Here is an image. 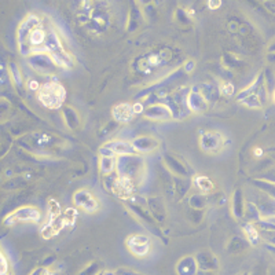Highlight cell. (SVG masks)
Instances as JSON below:
<instances>
[{"label": "cell", "mask_w": 275, "mask_h": 275, "mask_svg": "<svg viewBox=\"0 0 275 275\" xmlns=\"http://www.w3.org/2000/svg\"><path fill=\"white\" fill-rule=\"evenodd\" d=\"M18 46L25 57L47 54L59 68H72L73 58L63 47L59 34L51 22L37 14H29L18 29Z\"/></svg>", "instance_id": "cell-1"}, {"label": "cell", "mask_w": 275, "mask_h": 275, "mask_svg": "<svg viewBox=\"0 0 275 275\" xmlns=\"http://www.w3.org/2000/svg\"><path fill=\"white\" fill-rule=\"evenodd\" d=\"M238 102L245 105L249 109H262L267 102V87H266V77L263 73L256 77L251 86L238 94Z\"/></svg>", "instance_id": "cell-2"}, {"label": "cell", "mask_w": 275, "mask_h": 275, "mask_svg": "<svg viewBox=\"0 0 275 275\" xmlns=\"http://www.w3.org/2000/svg\"><path fill=\"white\" fill-rule=\"evenodd\" d=\"M66 91L57 80L47 81L37 90V98L43 106L48 109H58L63 105Z\"/></svg>", "instance_id": "cell-3"}, {"label": "cell", "mask_w": 275, "mask_h": 275, "mask_svg": "<svg viewBox=\"0 0 275 275\" xmlns=\"http://www.w3.org/2000/svg\"><path fill=\"white\" fill-rule=\"evenodd\" d=\"M116 168L119 172V178L128 179L132 183L135 179L140 178L144 171V160L139 154L121 155L116 160Z\"/></svg>", "instance_id": "cell-4"}, {"label": "cell", "mask_w": 275, "mask_h": 275, "mask_svg": "<svg viewBox=\"0 0 275 275\" xmlns=\"http://www.w3.org/2000/svg\"><path fill=\"white\" fill-rule=\"evenodd\" d=\"M109 4L108 3H94L92 4L91 12L88 17V22H87V28L91 32L95 33H101L103 30L109 28L110 25V11Z\"/></svg>", "instance_id": "cell-5"}, {"label": "cell", "mask_w": 275, "mask_h": 275, "mask_svg": "<svg viewBox=\"0 0 275 275\" xmlns=\"http://www.w3.org/2000/svg\"><path fill=\"white\" fill-rule=\"evenodd\" d=\"M41 220V212L37 208L33 206H22L18 208L14 212H11L6 219L4 224L6 226H12V224L21 223V222H34L39 223Z\"/></svg>", "instance_id": "cell-6"}, {"label": "cell", "mask_w": 275, "mask_h": 275, "mask_svg": "<svg viewBox=\"0 0 275 275\" xmlns=\"http://www.w3.org/2000/svg\"><path fill=\"white\" fill-rule=\"evenodd\" d=\"M186 105H187L190 113H204L209 108V103L201 94L198 87H194L190 90L187 98H186Z\"/></svg>", "instance_id": "cell-7"}, {"label": "cell", "mask_w": 275, "mask_h": 275, "mask_svg": "<svg viewBox=\"0 0 275 275\" xmlns=\"http://www.w3.org/2000/svg\"><path fill=\"white\" fill-rule=\"evenodd\" d=\"M73 201H75L76 206L83 208L86 212H95L98 209V206H99L98 201L95 200V197L86 189H81L77 193H75Z\"/></svg>", "instance_id": "cell-8"}, {"label": "cell", "mask_w": 275, "mask_h": 275, "mask_svg": "<svg viewBox=\"0 0 275 275\" xmlns=\"http://www.w3.org/2000/svg\"><path fill=\"white\" fill-rule=\"evenodd\" d=\"M200 144L206 153H216L223 144V137L218 132H202Z\"/></svg>", "instance_id": "cell-9"}, {"label": "cell", "mask_w": 275, "mask_h": 275, "mask_svg": "<svg viewBox=\"0 0 275 275\" xmlns=\"http://www.w3.org/2000/svg\"><path fill=\"white\" fill-rule=\"evenodd\" d=\"M143 116L149 120L154 121H168L172 120V115L169 109L166 108L164 103H154L150 105L149 108L143 110Z\"/></svg>", "instance_id": "cell-10"}, {"label": "cell", "mask_w": 275, "mask_h": 275, "mask_svg": "<svg viewBox=\"0 0 275 275\" xmlns=\"http://www.w3.org/2000/svg\"><path fill=\"white\" fill-rule=\"evenodd\" d=\"M131 144H132V147H134V150L137 151V154L139 155L151 153V151H154V150L160 146L158 140L151 137L135 138V139L131 142Z\"/></svg>", "instance_id": "cell-11"}, {"label": "cell", "mask_w": 275, "mask_h": 275, "mask_svg": "<svg viewBox=\"0 0 275 275\" xmlns=\"http://www.w3.org/2000/svg\"><path fill=\"white\" fill-rule=\"evenodd\" d=\"M29 63L32 65V68L39 70L41 73H48L54 68H57V65L47 54H33V55H30Z\"/></svg>", "instance_id": "cell-12"}, {"label": "cell", "mask_w": 275, "mask_h": 275, "mask_svg": "<svg viewBox=\"0 0 275 275\" xmlns=\"http://www.w3.org/2000/svg\"><path fill=\"white\" fill-rule=\"evenodd\" d=\"M195 263L198 267V271H213L218 270L219 262L218 259L215 258V255L208 251L200 252L195 256Z\"/></svg>", "instance_id": "cell-13"}, {"label": "cell", "mask_w": 275, "mask_h": 275, "mask_svg": "<svg viewBox=\"0 0 275 275\" xmlns=\"http://www.w3.org/2000/svg\"><path fill=\"white\" fill-rule=\"evenodd\" d=\"M112 116L117 124H121V123H130L134 117V112H132V105L130 103H119L116 105L113 110H112Z\"/></svg>", "instance_id": "cell-14"}, {"label": "cell", "mask_w": 275, "mask_h": 275, "mask_svg": "<svg viewBox=\"0 0 275 275\" xmlns=\"http://www.w3.org/2000/svg\"><path fill=\"white\" fill-rule=\"evenodd\" d=\"M106 149H109L112 151L113 155H134L137 154V151L134 150L132 144L130 142H126V140H113V142H109V143L103 144Z\"/></svg>", "instance_id": "cell-15"}, {"label": "cell", "mask_w": 275, "mask_h": 275, "mask_svg": "<svg viewBox=\"0 0 275 275\" xmlns=\"http://www.w3.org/2000/svg\"><path fill=\"white\" fill-rule=\"evenodd\" d=\"M176 273L178 275H197L198 267L195 263L194 256H186L176 266Z\"/></svg>", "instance_id": "cell-16"}, {"label": "cell", "mask_w": 275, "mask_h": 275, "mask_svg": "<svg viewBox=\"0 0 275 275\" xmlns=\"http://www.w3.org/2000/svg\"><path fill=\"white\" fill-rule=\"evenodd\" d=\"M164 160H165L168 168H169L173 173H176L178 176H180V178H186V176H189V168L184 165V164H182L178 158H175V157H172V155L166 154L165 157H164Z\"/></svg>", "instance_id": "cell-17"}, {"label": "cell", "mask_w": 275, "mask_h": 275, "mask_svg": "<svg viewBox=\"0 0 275 275\" xmlns=\"http://www.w3.org/2000/svg\"><path fill=\"white\" fill-rule=\"evenodd\" d=\"M231 206H233V213L237 219H241L245 212V204H244V195L240 189L234 191V195L231 198Z\"/></svg>", "instance_id": "cell-18"}, {"label": "cell", "mask_w": 275, "mask_h": 275, "mask_svg": "<svg viewBox=\"0 0 275 275\" xmlns=\"http://www.w3.org/2000/svg\"><path fill=\"white\" fill-rule=\"evenodd\" d=\"M63 113V119H65V123H66V126L69 127V130H76L79 124H80V119H79V115H77V112L75 109H72V108H63L62 110Z\"/></svg>", "instance_id": "cell-19"}, {"label": "cell", "mask_w": 275, "mask_h": 275, "mask_svg": "<svg viewBox=\"0 0 275 275\" xmlns=\"http://www.w3.org/2000/svg\"><path fill=\"white\" fill-rule=\"evenodd\" d=\"M147 205L150 208V212L153 213V216H154L158 222H161L164 216H165V208L162 205V202H161L158 198H150L147 201Z\"/></svg>", "instance_id": "cell-20"}, {"label": "cell", "mask_w": 275, "mask_h": 275, "mask_svg": "<svg viewBox=\"0 0 275 275\" xmlns=\"http://www.w3.org/2000/svg\"><path fill=\"white\" fill-rule=\"evenodd\" d=\"M244 230H245V237L248 238V241L253 245H258L259 241H260V233L256 229V226L253 223H245L244 224Z\"/></svg>", "instance_id": "cell-21"}, {"label": "cell", "mask_w": 275, "mask_h": 275, "mask_svg": "<svg viewBox=\"0 0 275 275\" xmlns=\"http://www.w3.org/2000/svg\"><path fill=\"white\" fill-rule=\"evenodd\" d=\"M99 166L103 175H110L116 169V158L115 157H101Z\"/></svg>", "instance_id": "cell-22"}, {"label": "cell", "mask_w": 275, "mask_h": 275, "mask_svg": "<svg viewBox=\"0 0 275 275\" xmlns=\"http://www.w3.org/2000/svg\"><path fill=\"white\" fill-rule=\"evenodd\" d=\"M194 183L195 186L198 187V189L202 191V193H208V191H212L213 189V183L209 180V178H206V176H195L194 178Z\"/></svg>", "instance_id": "cell-23"}, {"label": "cell", "mask_w": 275, "mask_h": 275, "mask_svg": "<svg viewBox=\"0 0 275 275\" xmlns=\"http://www.w3.org/2000/svg\"><path fill=\"white\" fill-rule=\"evenodd\" d=\"M128 245H150V238L143 234H134L128 237L127 240V247Z\"/></svg>", "instance_id": "cell-24"}, {"label": "cell", "mask_w": 275, "mask_h": 275, "mask_svg": "<svg viewBox=\"0 0 275 275\" xmlns=\"http://www.w3.org/2000/svg\"><path fill=\"white\" fill-rule=\"evenodd\" d=\"M128 249L132 255L138 258H144L150 252V245H128Z\"/></svg>", "instance_id": "cell-25"}, {"label": "cell", "mask_w": 275, "mask_h": 275, "mask_svg": "<svg viewBox=\"0 0 275 275\" xmlns=\"http://www.w3.org/2000/svg\"><path fill=\"white\" fill-rule=\"evenodd\" d=\"M189 204L193 209H204L206 205V198L202 194H195L190 198Z\"/></svg>", "instance_id": "cell-26"}, {"label": "cell", "mask_w": 275, "mask_h": 275, "mask_svg": "<svg viewBox=\"0 0 275 275\" xmlns=\"http://www.w3.org/2000/svg\"><path fill=\"white\" fill-rule=\"evenodd\" d=\"M61 213H62V211H61V205H59V202L55 200L48 201V220H50V219L58 218Z\"/></svg>", "instance_id": "cell-27"}, {"label": "cell", "mask_w": 275, "mask_h": 275, "mask_svg": "<svg viewBox=\"0 0 275 275\" xmlns=\"http://www.w3.org/2000/svg\"><path fill=\"white\" fill-rule=\"evenodd\" d=\"M10 72H11V76H12V80L15 81V84L17 86H21L22 84V75H21V72H19V69H18V66L15 65V63H11L10 65Z\"/></svg>", "instance_id": "cell-28"}, {"label": "cell", "mask_w": 275, "mask_h": 275, "mask_svg": "<svg viewBox=\"0 0 275 275\" xmlns=\"http://www.w3.org/2000/svg\"><path fill=\"white\" fill-rule=\"evenodd\" d=\"M0 275H8V262L0 249Z\"/></svg>", "instance_id": "cell-29"}, {"label": "cell", "mask_w": 275, "mask_h": 275, "mask_svg": "<svg viewBox=\"0 0 275 275\" xmlns=\"http://www.w3.org/2000/svg\"><path fill=\"white\" fill-rule=\"evenodd\" d=\"M220 92L226 95V97H231L233 94H234V86L229 83V81H224L222 83V86H220Z\"/></svg>", "instance_id": "cell-30"}, {"label": "cell", "mask_w": 275, "mask_h": 275, "mask_svg": "<svg viewBox=\"0 0 275 275\" xmlns=\"http://www.w3.org/2000/svg\"><path fill=\"white\" fill-rule=\"evenodd\" d=\"M117 123L116 121H112V123H108L106 124V127L102 130V134H101V137H105V135H109V134H113V131H115L116 128H117Z\"/></svg>", "instance_id": "cell-31"}, {"label": "cell", "mask_w": 275, "mask_h": 275, "mask_svg": "<svg viewBox=\"0 0 275 275\" xmlns=\"http://www.w3.org/2000/svg\"><path fill=\"white\" fill-rule=\"evenodd\" d=\"M98 270H99L98 263H92L90 264V267H87L80 275H98Z\"/></svg>", "instance_id": "cell-32"}, {"label": "cell", "mask_w": 275, "mask_h": 275, "mask_svg": "<svg viewBox=\"0 0 275 275\" xmlns=\"http://www.w3.org/2000/svg\"><path fill=\"white\" fill-rule=\"evenodd\" d=\"M143 110H144V108H143V105H142V103L137 102V103H134V105H132V112H134V115H139V113H143Z\"/></svg>", "instance_id": "cell-33"}, {"label": "cell", "mask_w": 275, "mask_h": 275, "mask_svg": "<svg viewBox=\"0 0 275 275\" xmlns=\"http://www.w3.org/2000/svg\"><path fill=\"white\" fill-rule=\"evenodd\" d=\"M116 275H140V274H138V273H135V271H131V270L121 269L116 273Z\"/></svg>", "instance_id": "cell-34"}, {"label": "cell", "mask_w": 275, "mask_h": 275, "mask_svg": "<svg viewBox=\"0 0 275 275\" xmlns=\"http://www.w3.org/2000/svg\"><path fill=\"white\" fill-rule=\"evenodd\" d=\"M39 83L37 81H30L29 83V90H32V91H37L39 90Z\"/></svg>", "instance_id": "cell-35"}, {"label": "cell", "mask_w": 275, "mask_h": 275, "mask_svg": "<svg viewBox=\"0 0 275 275\" xmlns=\"http://www.w3.org/2000/svg\"><path fill=\"white\" fill-rule=\"evenodd\" d=\"M186 72H190V70H193L194 69V62L193 61H189V63H186Z\"/></svg>", "instance_id": "cell-36"}, {"label": "cell", "mask_w": 275, "mask_h": 275, "mask_svg": "<svg viewBox=\"0 0 275 275\" xmlns=\"http://www.w3.org/2000/svg\"><path fill=\"white\" fill-rule=\"evenodd\" d=\"M43 270H44V269H41V267H40V269H36L30 275H41V274H43Z\"/></svg>", "instance_id": "cell-37"}, {"label": "cell", "mask_w": 275, "mask_h": 275, "mask_svg": "<svg viewBox=\"0 0 275 275\" xmlns=\"http://www.w3.org/2000/svg\"><path fill=\"white\" fill-rule=\"evenodd\" d=\"M197 275H213L212 271H198Z\"/></svg>", "instance_id": "cell-38"}, {"label": "cell", "mask_w": 275, "mask_h": 275, "mask_svg": "<svg viewBox=\"0 0 275 275\" xmlns=\"http://www.w3.org/2000/svg\"><path fill=\"white\" fill-rule=\"evenodd\" d=\"M222 4V3H208V6L211 7V8H216V7H219Z\"/></svg>", "instance_id": "cell-39"}, {"label": "cell", "mask_w": 275, "mask_h": 275, "mask_svg": "<svg viewBox=\"0 0 275 275\" xmlns=\"http://www.w3.org/2000/svg\"><path fill=\"white\" fill-rule=\"evenodd\" d=\"M255 153H256V155H258V157L259 155H262V149H256L255 150Z\"/></svg>", "instance_id": "cell-40"}, {"label": "cell", "mask_w": 275, "mask_h": 275, "mask_svg": "<svg viewBox=\"0 0 275 275\" xmlns=\"http://www.w3.org/2000/svg\"><path fill=\"white\" fill-rule=\"evenodd\" d=\"M98 275H103V273H101V274H98Z\"/></svg>", "instance_id": "cell-41"}, {"label": "cell", "mask_w": 275, "mask_h": 275, "mask_svg": "<svg viewBox=\"0 0 275 275\" xmlns=\"http://www.w3.org/2000/svg\"><path fill=\"white\" fill-rule=\"evenodd\" d=\"M245 275H247V274H245Z\"/></svg>", "instance_id": "cell-42"}]
</instances>
